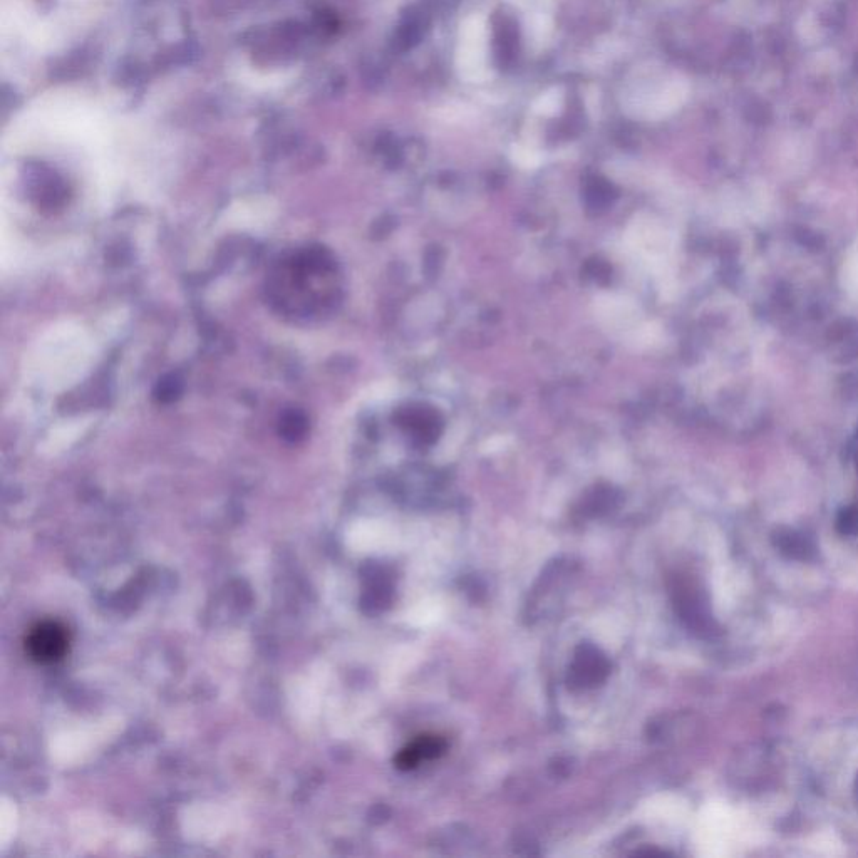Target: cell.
Wrapping results in <instances>:
<instances>
[{"instance_id": "cell-4", "label": "cell", "mask_w": 858, "mask_h": 858, "mask_svg": "<svg viewBox=\"0 0 858 858\" xmlns=\"http://www.w3.org/2000/svg\"><path fill=\"white\" fill-rule=\"evenodd\" d=\"M845 285L850 292L858 295V257L845 269Z\"/></svg>"}, {"instance_id": "cell-1", "label": "cell", "mask_w": 858, "mask_h": 858, "mask_svg": "<svg viewBox=\"0 0 858 858\" xmlns=\"http://www.w3.org/2000/svg\"><path fill=\"white\" fill-rule=\"evenodd\" d=\"M69 642L68 629L61 622L42 621L29 629L24 647L32 661L47 666L66 657Z\"/></svg>"}, {"instance_id": "cell-3", "label": "cell", "mask_w": 858, "mask_h": 858, "mask_svg": "<svg viewBox=\"0 0 858 858\" xmlns=\"http://www.w3.org/2000/svg\"><path fill=\"white\" fill-rule=\"evenodd\" d=\"M445 750L446 741L440 736H421L404 750L399 751L394 763L399 770H414L416 766L421 765V761L440 758Z\"/></svg>"}, {"instance_id": "cell-2", "label": "cell", "mask_w": 858, "mask_h": 858, "mask_svg": "<svg viewBox=\"0 0 858 858\" xmlns=\"http://www.w3.org/2000/svg\"><path fill=\"white\" fill-rule=\"evenodd\" d=\"M609 674V662L594 646H582L575 656L569 681L577 688H592Z\"/></svg>"}]
</instances>
